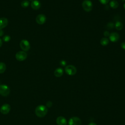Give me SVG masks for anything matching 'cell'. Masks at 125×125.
<instances>
[{"mask_svg":"<svg viewBox=\"0 0 125 125\" xmlns=\"http://www.w3.org/2000/svg\"><path fill=\"white\" fill-rule=\"evenodd\" d=\"M109 43V40L106 38H103L100 41V43L103 46H106Z\"/></svg>","mask_w":125,"mask_h":125,"instance_id":"cell-17","label":"cell"},{"mask_svg":"<svg viewBox=\"0 0 125 125\" xmlns=\"http://www.w3.org/2000/svg\"><path fill=\"white\" fill-rule=\"evenodd\" d=\"M30 4V2L28 0H24L21 1V7L23 8H26Z\"/></svg>","mask_w":125,"mask_h":125,"instance_id":"cell-19","label":"cell"},{"mask_svg":"<svg viewBox=\"0 0 125 125\" xmlns=\"http://www.w3.org/2000/svg\"><path fill=\"white\" fill-rule=\"evenodd\" d=\"M41 6V4L40 2L38 0H33L31 1V7L34 10H38L40 8Z\"/></svg>","mask_w":125,"mask_h":125,"instance_id":"cell-11","label":"cell"},{"mask_svg":"<svg viewBox=\"0 0 125 125\" xmlns=\"http://www.w3.org/2000/svg\"><path fill=\"white\" fill-rule=\"evenodd\" d=\"M114 25H115V28L117 30H121L123 28V23L121 21H117L115 22V24Z\"/></svg>","mask_w":125,"mask_h":125,"instance_id":"cell-15","label":"cell"},{"mask_svg":"<svg viewBox=\"0 0 125 125\" xmlns=\"http://www.w3.org/2000/svg\"><path fill=\"white\" fill-rule=\"evenodd\" d=\"M10 40H11V37L9 35H5L2 38V40L4 42H8L10 41Z\"/></svg>","mask_w":125,"mask_h":125,"instance_id":"cell-21","label":"cell"},{"mask_svg":"<svg viewBox=\"0 0 125 125\" xmlns=\"http://www.w3.org/2000/svg\"><path fill=\"white\" fill-rule=\"evenodd\" d=\"M47 107L43 105H39L37 106L35 109V112L36 115L40 118L44 117L47 113Z\"/></svg>","mask_w":125,"mask_h":125,"instance_id":"cell-1","label":"cell"},{"mask_svg":"<svg viewBox=\"0 0 125 125\" xmlns=\"http://www.w3.org/2000/svg\"><path fill=\"white\" fill-rule=\"evenodd\" d=\"M104 35L105 37H108V36H109L110 35V33L108 31H105L104 32Z\"/></svg>","mask_w":125,"mask_h":125,"instance_id":"cell-25","label":"cell"},{"mask_svg":"<svg viewBox=\"0 0 125 125\" xmlns=\"http://www.w3.org/2000/svg\"><path fill=\"white\" fill-rule=\"evenodd\" d=\"M10 88L6 84L0 85V94L3 96H7L10 93Z\"/></svg>","mask_w":125,"mask_h":125,"instance_id":"cell-3","label":"cell"},{"mask_svg":"<svg viewBox=\"0 0 125 125\" xmlns=\"http://www.w3.org/2000/svg\"><path fill=\"white\" fill-rule=\"evenodd\" d=\"M81 119L77 117H71L68 121L69 125H81Z\"/></svg>","mask_w":125,"mask_h":125,"instance_id":"cell-7","label":"cell"},{"mask_svg":"<svg viewBox=\"0 0 125 125\" xmlns=\"http://www.w3.org/2000/svg\"><path fill=\"white\" fill-rule=\"evenodd\" d=\"M29 0V1H32L33 0Z\"/></svg>","mask_w":125,"mask_h":125,"instance_id":"cell-31","label":"cell"},{"mask_svg":"<svg viewBox=\"0 0 125 125\" xmlns=\"http://www.w3.org/2000/svg\"><path fill=\"white\" fill-rule=\"evenodd\" d=\"M2 44V40L0 38V47L1 46Z\"/></svg>","mask_w":125,"mask_h":125,"instance_id":"cell-28","label":"cell"},{"mask_svg":"<svg viewBox=\"0 0 125 125\" xmlns=\"http://www.w3.org/2000/svg\"><path fill=\"white\" fill-rule=\"evenodd\" d=\"M10 109H11L10 105L8 104H5L1 106L0 109V111L3 114H7L9 112Z\"/></svg>","mask_w":125,"mask_h":125,"instance_id":"cell-8","label":"cell"},{"mask_svg":"<svg viewBox=\"0 0 125 125\" xmlns=\"http://www.w3.org/2000/svg\"><path fill=\"white\" fill-rule=\"evenodd\" d=\"M110 6L111 8L113 9H115L118 7L119 3L117 1L115 0H113L110 2Z\"/></svg>","mask_w":125,"mask_h":125,"instance_id":"cell-16","label":"cell"},{"mask_svg":"<svg viewBox=\"0 0 125 125\" xmlns=\"http://www.w3.org/2000/svg\"><path fill=\"white\" fill-rule=\"evenodd\" d=\"M64 71L65 73L69 75H74L77 72L76 68L72 65H68L65 66Z\"/></svg>","mask_w":125,"mask_h":125,"instance_id":"cell-4","label":"cell"},{"mask_svg":"<svg viewBox=\"0 0 125 125\" xmlns=\"http://www.w3.org/2000/svg\"><path fill=\"white\" fill-rule=\"evenodd\" d=\"M63 73V70L62 68L59 67L57 68L54 71V75L56 77H61Z\"/></svg>","mask_w":125,"mask_h":125,"instance_id":"cell-14","label":"cell"},{"mask_svg":"<svg viewBox=\"0 0 125 125\" xmlns=\"http://www.w3.org/2000/svg\"><path fill=\"white\" fill-rule=\"evenodd\" d=\"M20 46L23 51H27L30 48V44L29 42L26 40H22L20 43Z\"/></svg>","mask_w":125,"mask_h":125,"instance_id":"cell-5","label":"cell"},{"mask_svg":"<svg viewBox=\"0 0 125 125\" xmlns=\"http://www.w3.org/2000/svg\"><path fill=\"white\" fill-rule=\"evenodd\" d=\"M124 8L125 9V3L124 4Z\"/></svg>","mask_w":125,"mask_h":125,"instance_id":"cell-30","label":"cell"},{"mask_svg":"<svg viewBox=\"0 0 125 125\" xmlns=\"http://www.w3.org/2000/svg\"><path fill=\"white\" fill-rule=\"evenodd\" d=\"M8 20L4 17L0 18V29H2L5 27L8 24Z\"/></svg>","mask_w":125,"mask_h":125,"instance_id":"cell-13","label":"cell"},{"mask_svg":"<svg viewBox=\"0 0 125 125\" xmlns=\"http://www.w3.org/2000/svg\"><path fill=\"white\" fill-rule=\"evenodd\" d=\"M27 57V55L26 53L23 51H19L15 55L16 59L20 62L23 61L25 60Z\"/></svg>","mask_w":125,"mask_h":125,"instance_id":"cell-6","label":"cell"},{"mask_svg":"<svg viewBox=\"0 0 125 125\" xmlns=\"http://www.w3.org/2000/svg\"><path fill=\"white\" fill-rule=\"evenodd\" d=\"M60 64H61V65H62V66H65L66 64V62H65V61L62 60V61L60 62Z\"/></svg>","mask_w":125,"mask_h":125,"instance_id":"cell-24","label":"cell"},{"mask_svg":"<svg viewBox=\"0 0 125 125\" xmlns=\"http://www.w3.org/2000/svg\"><path fill=\"white\" fill-rule=\"evenodd\" d=\"M56 123L58 125H66L67 121L62 116H59L56 119Z\"/></svg>","mask_w":125,"mask_h":125,"instance_id":"cell-12","label":"cell"},{"mask_svg":"<svg viewBox=\"0 0 125 125\" xmlns=\"http://www.w3.org/2000/svg\"><path fill=\"white\" fill-rule=\"evenodd\" d=\"M4 34V32L2 29H0V37L2 36Z\"/></svg>","mask_w":125,"mask_h":125,"instance_id":"cell-27","label":"cell"},{"mask_svg":"<svg viewBox=\"0 0 125 125\" xmlns=\"http://www.w3.org/2000/svg\"><path fill=\"white\" fill-rule=\"evenodd\" d=\"M114 27V24L113 22H108L107 25H106V27L107 29H108L109 30H111Z\"/></svg>","mask_w":125,"mask_h":125,"instance_id":"cell-20","label":"cell"},{"mask_svg":"<svg viewBox=\"0 0 125 125\" xmlns=\"http://www.w3.org/2000/svg\"><path fill=\"white\" fill-rule=\"evenodd\" d=\"M46 17L43 14H39L37 16L36 18V21L39 24H44L46 21Z\"/></svg>","mask_w":125,"mask_h":125,"instance_id":"cell-9","label":"cell"},{"mask_svg":"<svg viewBox=\"0 0 125 125\" xmlns=\"http://www.w3.org/2000/svg\"><path fill=\"white\" fill-rule=\"evenodd\" d=\"M82 7L85 11L90 12L92 10L93 4L90 0H85L82 3Z\"/></svg>","mask_w":125,"mask_h":125,"instance_id":"cell-2","label":"cell"},{"mask_svg":"<svg viewBox=\"0 0 125 125\" xmlns=\"http://www.w3.org/2000/svg\"><path fill=\"white\" fill-rule=\"evenodd\" d=\"M88 125H97L95 123H93V122H91V123H89Z\"/></svg>","mask_w":125,"mask_h":125,"instance_id":"cell-29","label":"cell"},{"mask_svg":"<svg viewBox=\"0 0 125 125\" xmlns=\"http://www.w3.org/2000/svg\"><path fill=\"white\" fill-rule=\"evenodd\" d=\"M119 37H120L119 35L118 34V33L116 32L111 33V34H110V35L109 36V38L110 41L113 42H117L119 40Z\"/></svg>","mask_w":125,"mask_h":125,"instance_id":"cell-10","label":"cell"},{"mask_svg":"<svg viewBox=\"0 0 125 125\" xmlns=\"http://www.w3.org/2000/svg\"><path fill=\"white\" fill-rule=\"evenodd\" d=\"M46 105L47 107H50L52 106V103L51 101H48L47 102V103H46Z\"/></svg>","mask_w":125,"mask_h":125,"instance_id":"cell-23","label":"cell"},{"mask_svg":"<svg viewBox=\"0 0 125 125\" xmlns=\"http://www.w3.org/2000/svg\"><path fill=\"white\" fill-rule=\"evenodd\" d=\"M121 47L123 49L125 50V42H123L121 44Z\"/></svg>","mask_w":125,"mask_h":125,"instance_id":"cell-26","label":"cell"},{"mask_svg":"<svg viewBox=\"0 0 125 125\" xmlns=\"http://www.w3.org/2000/svg\"><path fill=\"white\" fill-rule=\"evenodd\" d=\"M6 70V65L4 62H0V74H2L5 72Z\"/></svg>","mask_w":125,"mask_h":125,"instance_id":"cell-18","label":"cell"},{"mask_svg":"<svg viewBox=\"0 0 125 125\" xmlns=\"http://www.w3.org/2000/svg\"><path fill=\"white\" fill-rule=\"evenodd\" d=\"M99 1L103 4H106L109 2V0H99Z\"/></svg>","mask_w":125,"mask_h":125,"instance_id":"cell-22","label":"cell"}]
</instances>
